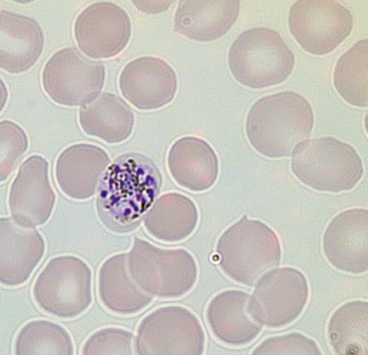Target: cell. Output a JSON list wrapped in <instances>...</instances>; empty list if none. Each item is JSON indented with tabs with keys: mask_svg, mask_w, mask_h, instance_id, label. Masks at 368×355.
Returning a JSON list of instances; mask_svg holds the SVG:
<instances>
[{
	"mask_svg": "<svg viewBox=\"0 0 368 355\" xmlns=\"http://www.w3.org/2000/svg\"><path fill=\"white\" fill-rule=\"evenodd\" d=\"M252 354L319 355L321 351L313 340L300 333H292L265 339L254 350Z\"/></svg>",
	"mask_w": 368,
	"mask_h": 355,
	"instance_id": "f546056e",
	"label": "cell"
},
{
	"mask_svg": "<svg viewBox=\"0 0 368 355\" xmlns=\"http://www.w3.org/2000/svg\"><path fill=\"white\" fill-rule=\"evenodd\" d=\"M198 213L195 203L187 196L169 193L152 206L144 219V226L154 238L175 243L187 238L195 230Z\"/></svg>",
	"mask_w": 368,
	"mask_h": 355,
	"instance_id": "603a6c76",
	"label": "cell"
},
{
	"mask_svg": "<svg viewBox=\"0 0 368 355\" xmlns=\"http://www.w3.org/2000/svg\"><path fill=\"white\" fill-rule=\"evenodd\" d=\"M324 253L335 268L350 273L368 269V212L350 209L338 214L323 237Z\"/></svg>",
	"mask_w": 368,
	"mask_h": 355,
	"instance_id": "4fadbf2b",
	"label": "cell"
},
{
	"mask_svg": "<svg viewBox=\"0 0 368 355\" xmlns=\"http://www.w3.org/2000/svg\"><path fill=\"white\" fill-rule=\"evenodd\" d=\"M353 25L350 11L333 0H298L288 17L291 34L311 54L334 51L350 34Z\"/></svg>",
	"mask_w": 368,
	"mask_h": 355,
	"instance_id": "9c48e42d",
	"label": "cell"
},
{
	"mask_svg": "<svg viewBox=\"0 0 368 355\" xmlns=\"http://www.w3.org/2000/svg\"><path fill=\"white\" fill-rule=\"evenodd\" d=\"M250 296L240 290H230L216 295L206 310L209 325L221 341L240 346L254 340L261 324L253 316Z\"/></svg>",
	"mask_w": 368,
	"mask_h": 355,
	"instance_id": "d6986e66",
	"label": "cell"
},
{
	"mask_svg": "<svg viewBox=\"0 0 368 355\" xmlns=\"http://www.w3.org/2000/svg\"><path fill=\"white\" fill-rule=\"evenodd\" d=\"M98 292L103 304L119 314L137 313L152 299L132 278L128 254L114 255L103 264L98 274Z\"/></svg>",
	"mask_w": 368,
	"mask_h": 355,
	"instance_id": "7402d4cb",
	"label": "cell"
},
{
	"mask_svg": "<svg viewBox=\"0 0 368 355\" xmlns=\"http://www.w3.org/2000/svg\"><path fill=\"white\" fill-rule=\"evenodd\" d=\"M1 180L6 179L15 169L27 148V138L24 131L13 122L0 123Z\"/></svg>",
	"mask_w": 368,
	"mask_h": 355,
	"instance_id": "83f0119b",
	"label": "cell"
},
{
	"mask_svg": "<svg viewBox=\"0 0 368 355\" xmlns=\"http://www.w3.org/2000/svg\"><path fill=\"white\" fill-rule=\"evenodd\" d=\"M79 122L87 134L108 143H117L130 136L134 116L121 98L103 93L93 103L81 108Z\"/></svg>",
	"mask_w": 368,
	"mask_h": 355,
	"instance_id": "cb8c5ba5",
	"label": "cell"
},
{
	"mask_svg": "<svg viewBox=\"0 0 368 355\" xmlns=\"http://www.w3.org/2000/svg\"><path fill=\"white\" fill-rule=\"evenodd\" d=\"M130 273L145 292L162 298L188 293L197 278V266L183 249H162L136 238L128 254Z\"/></svg>",
	"mask_w": 368,
	"mask_h": 355,
	"instance_id": "8992f818",
	"label": "cell"
},
{
	"mask_svg": "<svg viewBox=\"0 0 368 355\" xmlns=\"http://www.w3.org/2000/svg\"><path fill=\"white\" fill-rule=\"evenodd\" d=\"M238 0H181L174 17V29L199 41L218 39L230 30L239 12Z\"/></svg>",
	"mask_w": 368,
	"mask_h": 355,
	"instance_id": "ac0fdd59",
	"label": "cell"
},
{
	"mask_svg": "<svg viewBox=\"0 0 368 355\" xmlns=\"http://www.w3.org/2000/svg\"><path fill=\"white\" fill-rule=\"evenodd\" d=\"M105 67L73 47L55 52L46 63L42 82L44 90L56 103L67 106L84 105L101 91Z\"/></svg>",
	"mask_w": 368,
	"mask_h": 355,
	"instance_id": "30bf717a",
	"label": "cell"
},
{
	"mask_svg": "<svg viewBox=\"0 0 368 355\" xmlns=\"http://www.w3.org/2000/svg\"><path fill=\"white\" fill-rule=\"evenodd\" d=\"M308 297V286L304 275L294 268H281L266 273L258 280L250 299V308L261 325L280 328L298 317Z\"/></svg>",
	"mask_w": 368,
	"mask_h": 355,
	"instance_id": "8fae6325",
	"label": "cell"
},
{
	"mask_svg": "<svg viewBox=\"0 0 368 355\" xmlns=\"http://www.w3.org/2000/svg\"><path fill=\"white\" fill-rule=\"evenodd\" d=\"M172 1H133L138 9L145 13H159L165 11Z\"/></svg>",
	"mask_w": 368,
	"mask_h": 355,
	"instance_id": "4dcf8cb0",
	"label": "cell"
},
{
	"mask_svg": "<svg viewBox=\"0 0 368 355\" xmlns=\"http://www.w3.org/2000/svg\"><path fill=\"white\" fill-rule=\"evenodd\" d=\"M119 88L124 97L140 110L157 109L169 103L177 89L176 75L164 60L143 56L122 70Z\"/></svg>",
	"mask_w": 368,
	"mask_h": 355,
	"instance_id": "5bb4252c",
	"label": "cell"
},
{
	"mask_svg": "<svg viewBox=\"0 0 368 355\" xmlns=\"http://www.w3.org/2000/svg\"><path fill=\"white\" fill-rule=\"evenodd\" d=\"M291 166L301 182L325 192L350 190L363 174L362 160L354 148L330 136L303 141L293 153Z\"/></svg>",
	"mask_w": 368,
	"mask_h": 355,
	"instance_id": "5b68a950",
	"label": "cell"
},
{
	"mask_svg": "<svg viewBox=\"0 0 368 355\" xmlns=\"http://www.w3.org/2000/svg\"><path fill=\"white\" fill-rule=\"evenodd\" d=\"M219 264L233 280L252 286L280 261V245L266 224L244 217L221 235Z\"/></svg>",
	"mask_w": 368,
	"mask_h": 355,
	"instance_id": "3957f363",
	"label": "cell"
},
{
	"mask_svg": "<svg viewBox=\"0 0 368 355\" xmlns=\"http://www.w3.org/2000/svg\"><path fill=\"white\" fill-rule=\"evenodd\" d=\"M313 109L301 94L285 91L254 103L246 120L249 143L268 157H288L310 135Z\"/></svg>",
	"mask_w": 368,
	"mask_h": 355,
	"instance_id": "6da1fadb",
	"label": "cell"
},
{
	"mask_svg": "<svg viewBox=\"0 0 368 355\" xmlns=\"http://www.w3.org/2000/svg\"><path fill=\"white\" fill-rule=\"evenodd\" d=\"M0 64L10 73L31 67L39 58L44 35L32 18L1 10L0 12Z\"/></svg>",
	"mask_w": 368,
	"mask_h": 355,
	"instance_id": "ffe728a7",
	"label": "cell"
},
{
	"mask_svg": "<svg viewBox=\"0 0 368 355\" xmlns=\"http://www.w3.org/2000/svg\"><path fill=\"white\" fill-rule=\"evenodd\" d=\"M109 162L107 154L98 146L87 143L71 146L57 160L58 186L73 199H87L96 192Z\"/></svg>",
	"mask_w": 368,
	"mask_h": 355,
	"instance_id": "e0dca14e",
	"label": "cell"
},
{
	"mask_svg": "<svg viewBox=\"0 0 368 355\" xmlns=\"http://www.w3.org/2000/svg\"><path fill=\"white\" fill-rule=\"evenodd\" d=\"M168 167L173 179L181 186L203 191L215 183L218 172L217 156L205 141L186 136L177 140L168 155Z\"/></svg>",
	"mask_w": 368,
	"mask_h": 355,
	"instance_id": "44dd1931",
	"label": "cell"
},
{
	"mask_svg": "<svg viewBox=\"0 0 368 355\" xmlns=\"http://www.w3.org/2000/svg\"><path fill=\"white\" fill-rule=\"evenodd\" d=\"M98 195L105 221L119 227L134 223L152 202L159 184L155 167L141 155L120 158L109 169Z\"/></svg>",
	"mask_w": 368,
	"mask_h": 355,
	"instance_id": "7a4b0ae2",
	"label": "cell"
},
{
	"mask_svg": "<svg viewBox=\"0 0 368 355\" xmlns=\"http://www.w3.org/2000/svg\"><path fill=\"white\" fill-rule=\"evenodd\" d=\"M368 39L356 42L337 60L334 84L340 96L349 104L366 107L368 104Z\"/></svg>",
	"mask_w": 368,
	"mask_h": 355,
	"instance_id": "484cf974",
	"label": "cell"
},
{
	"mask_svg": "<svg viewBox=\"0 0 368 355\" xmlns=\"http://www.w3.org/2000/svg\"><path fill=\"white\" fill-rule=\"evenodd\" d=\"M133 335L124 329L107 328L94 333L85 342V355L131 354Z\"/></svg>",
	"mask_w": 368,
	"mask_h": 355,
	"instance_id": "f1b7e54d",
	"label": "cell"
},
{
	"mask_svg": "<svg viewBox=\"0 0 368 355\" xmlns=\"http://www.w3.org/2000/svg\"><path fill=\"white\" fill-rule=\"evenodd\" d=\"M291 50L274 30L258 27L242 32L228 51V65L235 79L252 89L285 81L294 67Z\"/></svg>",
	"mask_w": 368,
	"mask_h": 355,
	"instance_id": "277c9868",
	"label": "cell"
},
{
	"mask_svg": "<svg viewBox=\"0 0 368 355\" xmlns=\"http://www.w3.org/2000/svg\"><path fill=\"white\" fill-rule=\"evenodd\" d=\"M0 280L15 286L24 283L40 262L44 243L32 227L13 219H0Z\"/></svg>",
	"mask_w": 368,
	"mask_h": 355,
	"instance_id": "2e32d148",
	"label": "cell"
},
{
	"mask_svg": "<svg viewBox=\"0 0 368 355\" xmlns=\"http://www.w3.org/2000/svg\"><path fill=\"white\" fill-rule=\"evenodd\" d=\"M15 351L18 355H71L74 347L63 327L47 320H34L18 333Z\"/></svg>",
	"mask_w": 368,
	"mask_h": 355,
	"instance_id": "4316f807",
	"label": "cell"
},
{
	"mask_svg": "<svg viewBox=\"0 0 368 355\" xmlns=\"http://www.w3.org/2000/svg\"><path fill=\"white\" fill-rule=\"evenodd\" d=\"M327 334L340 355L368 354V303L357 300L340 306L330 318Z\"/></svg>",
	"mask_w": 368,
	"mask_h": 355,
	"instance_id": "d4e9b609",
	"label": "cell"
},
{
	"mask_svg": "<svg viewBox=\"0 0 368 355\" xmlns=\"http://www.w3.org/2000/svg\"><path fill=\"white\" fill-rule=\"evenodd\" d=\"M55 193L48 176V162L39 155L27 159L20 166L10 192L9 205L13 219L34 227L50 217Z\"/></svg>",
	"mask_w": 368,
	"mask_h": 355,
	"instance_id": "9a60e30c",
	"label": "cell"
},
{
	"mask_svg": "<svg viewBox=\"0 0 368 355\" xmlns=\"http://www.w3.org/2000/svg\"><path fill=\"white\" fill-rule=\"evenodd\" d=\"M131 32L128 14L108 1L96 2L85 8L74 27L79 49L93 58H108L119 54L128 44Z\"/></svg>",
	"mask_w": 368,
	"mask_h": 355,
	"instance_id": "7c38bea8",
	"label": "cell"
},
{
	"mask_svg": "<svg viewBox=\"0 0 368 355\" xmlns=\"http://www.w3.org/2000/svg\"><path fill=\"white\" fill-rule=\"evenodd\" d=\"M33 295L48 314L62 318L76 317L91 303V271L76 257H55L37 277Z\"/></svg>",
	"mask_w": 368,
	"mask_h": 355,
	"instance_id": "52a82bcc",
	"label": "cell"
},
{
	"mask_svg": "<svg viewBox=\"0 0 368 355\" xmlns=\"http://www.w3.org/2000/svg\"><path fill=\"white\" fill-rule=\"evenodd\" d=\"M200 322L188 309L160 307L140 322L136 347L140 355H199L204 348Z\"/></svg>",
	"mask_w": 368,
	"mask_h": 355,
	"instance_id": "ba28073f",
	"label": "cell"
}]
</instances>
